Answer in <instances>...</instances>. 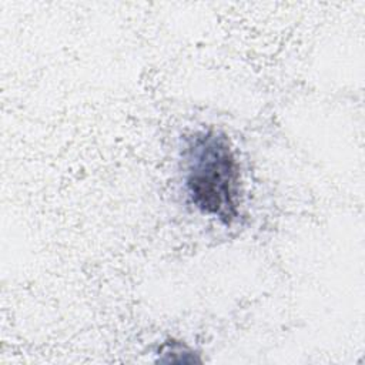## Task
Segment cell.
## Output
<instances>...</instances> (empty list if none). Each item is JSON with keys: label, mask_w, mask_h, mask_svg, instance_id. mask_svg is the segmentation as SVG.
Here are the masks:
<instances>
[{"label": "cell", "mask_w": 365, "mask_h": 365, "mask_svg": "<svg viewBox=\"0 0 365 365\" xmlns=\"http://www.w3.org/2000/svg\"><path fill=\"white\" fill-rule=\"evenodd\" d=\"M185 190L202 214L231 224L238 215V165L225 134L195 133L185 153Z\"/></svg>", "instance_id": "obj_1"}]
</instances>
